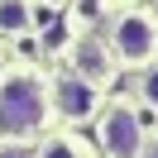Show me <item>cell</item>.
Here are the masks:
<instances>
[{
  "label": "cell",
  "mask_w": 158,
  "mask_h": 158,
  "mask_svg": "<svg viewBox=\"0 0 158 158\" xmlns=\"http://www.w3.org/2000/svg\"><path fill=\"white\" fill-rule=\"evenodd\" d=\"M43 120V86L34 77H10L0 86V129L5 134H24Z\"/></svg>",
  "instance_id": "obj_1"
},
{
  "label": "cell",
  "mask_w": 158,
  "mask_h": 158,
  "mask_svg": "<svg viewBox=\"0 0 158 158\" xmlns=\"http://www.w3.org/2000/svg\"><path fill=\"white\" fill-rule=\"evenodd\" d=\"M115 43H120V53L125 58H148L153 53V43H158V34H153V19H144V15H125L120 19V29H115Z\"/></svg>",
  "instance_id": "obj_3"
},
{
  "label": "cell",
  "mask_w": 158,
  "mask_h": 158,
  "mask_svg": "<svg viewBox=\"0 0 158 158\" xmlns=\"http://www.w3.org/2000/svg\"><path fill=\"white\" fill-rule=\"evenodd\" d=\"M43 158H77V153H72L67 144H48V148H43Z\"/></svg>",
  "instance_id": "obj_8"
},
{
  "label": "cell",
  "mask_w": 158,
  "mask_h": 158,
  "mask_svg": "<svg viewBox=\"0 0 158 158\" xmlns=\"http://www.w3.org/2000/svg\"><path fill=\"white\" fill-rule=\"evenodd\" d=\"M148 158H158V144H153V148H148Z\"/></svg>",
  "instance_id": "obj_10"
},
{
  "label": "cell",
  "mask_w": 158,
  "mask_h": 158,
  "mask_svg": "<svg viewBox=\"0 0 158 158\" xmlns=\"http://www.w3.org/2000/svg\"><path fill=\"white\" fill-rule=\"evenodd\" d=\"M91 106H96V96H91V86L81 77H62L58 81V110L62 115L81 120V115H91Z\"/></svg>",
  "instance_id": "obj_4"
},
{
  "label": "cell",
  "mask_w": 158,
  "mask_h": 158,
  "mask_svg": "<svg viewBox=\"0 0 158 158\" xmlns=\"http://www.w3.org/2000/svg\"><path fill=\"white\" fill-rule=\"evenodd\" d=\"M144 96H148V101H153V106H158V67H153V72H148V77H144Z\"/></svg>",
  "instance_id": "obj_7"
},
{
  "label": "cell",
  "mask_w": 158,
  "mask_h": 158,
  "mask_svg": "<svg viewBox=\"0 0 158 158\" xmlns=\"http://www.w3.org/2000/svg\"><path fill=\"white\" fill-rule=\"evenodd\" d=\"M101 144L110 158H134L139 153V120L125 106H110V115L101 120Z\"/></svg>",
  "instance_id": "obj_2"
},
{
  "label": "cell",
  "mask_w": 158,
  "mask_h": 158,
  "mask_svg": "<svg viewBox=\"0 0 158 158\" xmlns=\"http://www.w3.org/2000/svg\"><path fill=\"white\" fill-rule=\"evenodd\" d=\"M77 62L91 72V77H101V72H106V58H101V48H96V43H81V48H77Z\"/></svg>",
  "instance_id": "obj_6"
},
{
  "label": "cell",
  "mask_w": 158,
  "mask_h": 158,
  "mask_svg": "<svg viewBox=\"0 0 158 158\" xmlns=\"http://www.w3.org/2000/svg\"><path fill=\"white\" fill-rule=\"evenodd\" d=\"M0 158H34L29 148H0Z\"/></svg>",
  "instance_id": "obj_9"
},
{
  "label": "cell",
  "mask_w": 158,
  "mask_h": 158,
  "mask_svg": "<svg viewBox=\"0 0 158 158\" xmlns=\"http://www.w3.org/2000/svg\"><path fill=\"white\" fill-rule=\"evenodd\" d=\"M24 0H0V29L5 34H15V29H24Z\"/></svg>",
  "instance_id": "obj_5"
}]
</instances>
